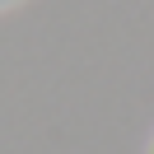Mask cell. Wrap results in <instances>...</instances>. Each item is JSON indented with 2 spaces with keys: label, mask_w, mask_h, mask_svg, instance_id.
Returning a JSON list of instances; mask_svg holds the SVG:
<instances>
[{
  "label": "cell",
  "mask_w": 154,
  "mask_h": 154,
  "mask_svg": "<svg viewBox=\"0 0 154 154\" xmlns=\"http://www.w3.org/2000/svg\"><path fill=\"white\" fill-rule=\"evenodd\" d=\"M10 5H19V0H0V10H10Z\"/></svg>",
  "instance_id": "6da1fadb"
},
{
  "label": "cell",
  "mask_w": 154,
  "mask_h": 154,
  "mask_svg": "<svg viewBox=\"0 0 154 154\" xmlns=\"http://www.w3.org/2000/svg\"><path fill=\"white\" fill-rule=\"evenodd\" d=\"M149 154H154V149H149Z\"/></svg>",
  "instance_id": "7a4b0ae2"
}]
</instances>
